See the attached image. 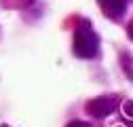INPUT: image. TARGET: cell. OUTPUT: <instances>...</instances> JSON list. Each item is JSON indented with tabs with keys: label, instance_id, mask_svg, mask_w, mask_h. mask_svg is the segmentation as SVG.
I'll list each match as a JSON object with an SVG mask.
<instances>
[{
	"label": "cell",
	"instance_id": "obj_3",
	"mask_svg": "<svg viewBox=\"0 0 133 127\" xmlns=\"http://www.w3.org/2000/svg\"><path fill=\"white\" fill-rule=\"evenodd\" d=\"M99 7L110 19H121L127 11V0H99Z\"/></svg>",
	"mask_w": 133,
	"mask_h": 127
},
{
	"label": "cell",
	"instance_id": "obj_6",
	"mask_svg": "<svg viewBox=\"0 0 133 127\" xmlns=\"http://www.w3.org/2000/svg\"><path fill=\"white\" fill-rule=\"evenodd\" d=\"M127 34H129V38L133 40V21H131V23H129V28H127Z\"/></svg>",
	"mask_w": 133,
	"mask_h": 127
},
{
	"label": "cell",
	"instance_id": "obj_5",
	"mask_svg": "<svg viewBox=\"0 0 133 127\" xmlns=\"http://www.w3.org/2000/svg\"><path fill=\"white\" fill-rule=\"evenodd\" d=\"M65 127H89V123H85V121H72V123H68Z\"/></svg>",
	"mask_w": 133,
	"mask_h": 127
},
{
	"label": "cell",
	"instance_id": "obj_2",
	"mask_svg": "<svg viewBox=\"0 0 133 127\" xmlns=\"http://www.w3.org/2000/svg\"><path fill=\"white\" fill-rule=\"evenodd\" d=\"M116 106H118V98H114V95H102V98H95L87 104V112L95 119H106L110 112H114Z\"/></svg>",
	"mask_w": 133,
	"mask_h": 127
},
{
	"label": "cell",
	"instance_id": "obj_7",
	"mask_svg": "<svg viewBox=\"0 0 133 127\" xmlns=\"http://www.w3.org/2000/svg\"><path fill=\"white\" fill-rule=\"evenodd\" d=\"M0 127H9V125H0Z\"/></svg>",
	"mask_w": 133,
	"mask_h": 127
},
{
	"label": "cell",
	"instance_id": "obj_1",
	"mask_svg": "<svg viewBox=\"0 0 133 127\" xmlns=\"http://www.w3.org/2000/svg\"><path fill=\"white\" fill-rule=\"evenodd\" d=\"M72 49H74V55L82 57V59H91V57L97 55V51H99V38L93 32V28H91L89 21H80L78 23V28L74 32V45H72Z\"/></svg>",
	"mask_w": 133,
	"mask_h": 127
},
{
	"label": "cell",
	"instance_id": "obj_4",
	"mask_svg": "<svg viewBox=\"0 0 133 127\" xmlns=\"http://www.w3.org/2000/svg\"><path fill=\"white\" fill-rule=\"evenodd\" d=\"M121 112H123L127 119H131V121H133V100H125V102H123Z\"/></svg>",
	"mask_w": 133,
	"mask_h": 127
}]
</instances>
